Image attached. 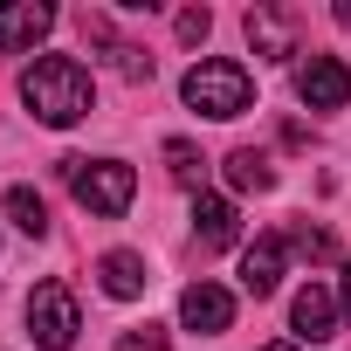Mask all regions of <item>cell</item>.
<instances>
[{
  "mask_svg": "<svg viewBox=\"0 0 351 351\" xmlns=\"http://www.w3.org/2000/svg\"><path fill=\"white\" fill-rule=\"evenodd\" d=\"M180 90H186V104H193L200 117H241V110L255 104V76H248L241 62H228V56H207V62H193Z\"/></svg>",
  "mask_w": 351,
  "mask_h": 351,
  "instance_id": "3957f363",
  "label": "cell"
},
{
  "mask_svg": "<svg viewBox=\"0 0 351 351\" xmlns=\"http://www.w3.org/2000/svg\"><path fill=\"white\" fill-rule=\"evenodd\" d=\"M62 180H69L76 207L97 214V221H117L131 207V193H138V180H131L124 158H62Z\"/></svg>",
  "mask_w": 351,
  "mask_h": 351,
  "instance_id": "7a4b0ae2",
  "label": "cell"
},
{
  "mask_svg": "<svg viewBox=\"0 0 351 351\" xmlns=\"http://www.w3.org/2000/svg\"><path fill=\"white\" fill-rule=\"evenodd\" d=\"M49 28H56V8H49V0H8V8H0V56L35 49Z\"/></svg>",
  "mask_w": 351,
  "mask_h": 351,
  "instance_id": "52a82bcc",
  "label": "cell"
},
{
  "mask_svg": "<svg viewBox=\"0 0 351 351\" xmlns=\"http://www.w3.org/2000/svg\"><path fill=\"white\" fill-rule=\"evenodd\" d=\"M193 234H200V248H234L241 221H234V207H228L221 193H200V200H193Z\"/></svg>",
  "mask_w": 351,
  "mask_h": 351,
  "instance_id": "8fae6325",
  "label": "cell"
},
{
  "mask_svg": "<svg viewBox=\"0 0 351 351\" xmlns=\"http://www.w3.org/2000/svg\"><path fill=\"white\" fill-rule=\"evenodd\" d=\"M337 28H351V0H337Z\"/></svg>",
  "mask_w": 351,
  "mask_h": 351,
  "instance_id": "d6986e66",
  "label": "cell"
},
{
  "mask_svg": "<svg viewBox=\"0 0 351 351\" xmlns=\"http://www.w3.org/2000/svg\"><path fill=\"white\" fill-rule=\"evenodd\" d=\"M289 248H303L310 262H330V255H337V241H330L324 228H310V221H296V228H289Z\"/></svg>",
  "mask_w": 351,
  "mask_h": 351,
  "instance_id": "2e32d148",
  "label": "cell"
},
{
  "mask_svg": "<svg viewBox=\"0 0 351 351\" xmlns=\"http://www.w3.org/2000/svg\"><path fill=\"white\" fill-rule=\"evenodd\" d=\"M207 28H214L207 8H186V14H180V35H186V42H207Z\"/></svg>",
  "mask_w": 351,
  "mask_h": 351,
  "instance_id": "ac0fdd59",
  "label": "cell"
},
{
  "mask_svg": "<svg viewBox=\"0 0 351 351\" xmlns=\"http://www.w3.org/2000/svg\"><path fill=\"white\" fill-rule=\"evenodd\" d=\"M117 351H172V337H165L158 324H138V330H124V337H117Z\"/></svg>",
  "mask_w": 351,
  "mask_h": 351,
  "instance_id": "e0dca14e",
  "label": "cell"
},
{
  "mask_svg": "<svg viewBox=\"0 0 351 351\" xmlns=\"http://www.w3.org/2000/svg\"><path fill=\"white\" fill-rule=\"evenodd\" d=\"M228 186H234V193H269V186H276V165H269V152H255V145L228 152Z\"/></svg>",
  "mask_w": 351,
  "mask_h": 351,
  "instance_id": "4fadbf2b",
  "label": "cell"
},
{
  "mask_svg": "<svg viewBox=\"0 0 351 351\" xmlns=\"http://www.w3.org/2000/svg\"><path fill=\"white\" fill-rule=\"evenodd\" d=\"M180 324H186V330H200V337H221V330L234 324V296H228L221 282H207V276H200V282H186V289H180Z\"/></svg>",
  "mask_w": 351,
  "mask_h": 351,
  "instance_id": "8992f818",
  "label": "cell"
},
{
  "mask_svg": "<svg viewBox=\"0 0 351 351\" xmlns=\"http://www.w3.org/2000/svg\"><path fill=\"white\" fill-rule=\"evenodd\" d=\"M289 324H296L310 344L337 337V296H330L324 282H303V289H296V303H289Z\"/></svg>",
  "mask_w": 351,
  "mask_h": 351,
  "instance_id": "9c48e42d",
  "label": "cell"
},
{
  "mask_svg": "<svg viewBox=\"0 0 351 351\" xmlns=\"http://www.w3.org/2000/svg\"><path fill=\"white\" fill-rule=\"evenodd\" d=\"M296 97H303L310 110H344V104H351V69H344L337 56H303V62H296Z\"/></svg>",
  "mask_w": 351,
  "mask_h": 351,
  "instance_id": "5b68a950",
  "label": "cell"
},
{
  "mask_svg": "<svg viewBox=\"0 0 351 351\" xmlns=\"http://www.w3.org/2000/svg\"><path fill=\"white\" fill-rule=\"evenodd\" d=\"M344 317H351V262H344Z\"/></svg>",
  "mask_w": 351,
  "mask_h": 351,
  "instance_id": "ffe728a7",
  "label": "cell"
},
{
  "mask_svg": "<svg viewBox=\"0 0 351 351\" xmlns=\"http://www.w3.org/2000/svg\"><path fill=\"white\" fill-rule=\"evenodd\" d=\"M97 276H104V289H110L117 303H131V296H145V282H152V269H145V255H131V248H110V255L97 262Z\"/></svg>",
  "mask_w": 351,
  "mask_h": 351,
  "instance_id": "7c38bea8",
  "label": "cell"
},
{
  "mask_svg": "<svg viewBox=\"0 0 351 351\" xmlns=\"http://www.w3.org/2000/svg\"><path fill=\"white\" fill-rule=\"evenodd\" d=\"M241 28H248L255 56H296V28H289V14H276V8H248Z\"/></svg>",
  "mask_w": 351,
  "mask_h": 351,
  "instance_id": "30bf717a",
  "label": "cell"
},
{
  "mask_svg": "<svg viewBox=\"0 0 351 351\" xmlns=\"http://www.w3.org/2000/svg\"><path fill=\"white\" fill-rule=\"evenodd\" d=\"M165 165H172V180H180V186H200V172H207V158H200L186 138H172V145H165Z\"/></svg>",
  "mask_w": 351,
  "mask_h": 351,
  "instance_id": "9a60e30c",
  "label": "cell"
},
{
  "mask_svg": "<svg viewBox=\"0 0 351 351\" xmlns=\"http://www.w3.org/2000/svg\"><path fill=\"white\" fill-rule=\"evenodd\" d=\"M28 330H35L42 351H69V344H76L83 317H76L69 282H35V296H28Z\"/></svg>",
  "mask_w": 351,
  "mask_h": 351,
  "instance_id": "277c9868",
  "label": "cell"
},
{
  "mask_svg": "<svg viewBox=\"0 0 351 351\" xmlns=\"http://www.w3.org/2000/svg\"><path fill=\"white\" fill-rule=\"evenodd\" d=\"M262 351H296V344H262Z\"/></svg>",
  "mask_w": 351,
  "mask_h": 351,
  "instance_id": "44dd1931",
  "label": "cell"
},
{
  "mask_svg": "<svg viewBox=\"0 0 351 351\" xmlns=\"http://www.w3.org/2000/svg\"><path fill=\"white\" fill-rule=\"evenodd\" d=\"M21 104H28L42 124L69 131V124H83V117L97 110V83H90V69H83L76 56H35V62L21 69Z\"/></svg>",
  "mask_w": 351,
  "mask_h": 351,
  "instance_id": "6da1fadb",
  "label": "cell"
},
{
  "mask_svg": "<svg viewBox=\"0 0 351 351\" xmlns=\"http://www.w3.org/2000/svg\"><path fill=\"white\" fill-rule=\"evenodd\" d=\"M282 262H289V234H255L248 255H241V289L248 296H269L282 282Z\"/></svg>",
  "mask_w": 351,
  "mask_h": 351,
  "instance_id": "ba28073f",
  "label": "cell"
},
{
  "mask_svg": "<svg viewBox=\"0 0 351 351\" xmlns=\"http://www.w3.org/2000/svg\"><path fill=\"white\" fill-rule=\"evenodd\" d=\"M8 221H14L21 234L42 241V234H49V207H42V193H35V186H8Z\"/></svg>",
  "mask_w": 351,
  "mask_h": 351,
  "instance_id": "5bb4252c",
  "label": "cell"
}]
</instances>
